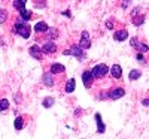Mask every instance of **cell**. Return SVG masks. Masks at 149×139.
Segmentation results:
<instances>
[{"label":"cell","instance_id":"obj_22","mask_svg":"<svg viewBox=\"0 0 149 139\" xmlns=\"http://www.w3.org/2000/svg\"><path fill=\"white\" fill-rule=\"evenodd\" d=\"M48 37L49 39H57L58 37V30L57 29H48Z\"/></svg>","mask_w":149,"mask_h":139},{"label":"cell","instance_id":"obj_2","mask_svg":"<svg viewBox=\"0 0 149 139\" xmlns=\"http://www.w3.org/2000/svg\"><path fill=\"white\" fill-rule=\"evenodd\" d=\"M91 70H93V75H94L95 79H104L107 77V73H109V67L104 65V63H102V65H95Z\"/></svg>","mask_w":149,"mask_h":139},{"label":"cell","instance_id":"obj_24","mask_svg":"<svg viewBox=\"0 0 149 139\" xmlns=\"http://www.w3.org/2000/svg\"><path fill=\"white\" fill-rule=\"evenodd\" d=\"M6 20H8V11L0 9V24H3Z\"/></svg>","mask_w":149,"mask_h":139},{"label":"cell","instance_id":"obj_15","mask_svg":"<svg viewBox=\"0 0 149 139\" xmlns=\"http://www.w3.org/2000/svg\"><path fill=\"white\" fill-rule=\"evenodd\" d=\"M48 24L45 22V21H39V22H37L36 24V26H34V30L37 32V33H45V32H48Z\"/></svg>","mask_w":149,"mask_h":139},{"label":"cell","instance_id":"obj_3","mask_svg":"<svg viewBox=\"0 0 149 139\" xmlns=\"http://www.w3.org/2000/svg\"><path fill=\"white\" fill-rule=\"evenodd\" d=\"M15 32L21 36V37H24V39H29L30 37V34H31V29H30V26H27V24H24V22H15Z\"/></svg>","mask_w":149,"mask_h":139},{"label":"cell","instance_id":"obj_7","mask_svg":"<svg viewBox=\"0 0 149 139\" xmlns=\"http://www.w3.org/2000/svg\"><path fill=\"white\" fill-rule=\"evenodd\" d=\"M29 53H30V55H31L34 60H39V61L42 60V54H43V51H42V46L33 45V46H30Z\"/></svg>","mask_w":149,"mask_h":139},{"label":"cell","instance_id":"obj_10","mask_svg":"<svg viewBox=\"0 0 149 139\" xmlns=\"http://www.w3.org/2000/svg\"><path fill=\"white\" fill-rule=\"evenodd\" d=\"M49 72L52 75H61V73L66 72V67L63 65H60V63H52L51 67H49Z\"/></svg>","mask_w":149,"mask_h":139},{"label":"cell","instance_id":"obj_11","mask_svg":"<svg viewBox=\"0 0 149 139\" xmlns=\"http://www.w3.org/2000/svg\"><path fill=\"white\" fill-rule=\"evenodd\" d=\"M42 81L46 87H52L55 84V79H54V75L51 72H45L43 73V77H42Z\"/></svg>","mask_w":149,"mask_h":139},{"label":"cell","instance_id":"obj_17","mask_svg":"<svg viewBox=\"0 0 149 139\" xmlns=\"http://www.w3.org/2000/svg\"><path fill=\"white\" fill-rule=\"evenodd\" d=\"M140 77H142V72H140L139 69H133V70L130 72V75H128L130 81H136V79H139Z\"/></svg>","mask_w":149,"mask_h":139},{"label":"cell","instance_id":"obj_31","mask_svg":"<svg viewBox=\"0 0 149 139\" xmlns=\"http://www.w3.org/2000/svg\"><path fill=\"white\" fill-rule=\"evenodd\" d=\"M63 14H64V15H67V17H70V11H64Z\"/></svg>","mask_w":149,"mask_h":139},{"label":"cell","instance_id":"obj_12","mask_svg":"<svg viewBox=\"0 0 149 139\" xmlns=\"http://www.w3.org/2000/svg\"><path fill=\"white\" fill-rule=\"evenodd\" d=\"M127 37H128V32L127 30H118V32L113 33V39L116 42H124Z\"/></svg>","mask_w":149,"mask_h":139},{"label":"cell","instance_id":"obj_28","mask_svg":"<svg viewBox=\"0 0 149 139\" xmlns=\"http://www.w3.org/2000/svg\"><path fill=\"white\" fill-rule=\"evenodd\" d=\"M139 39H137V37H133V39H131V46L133 48H136V49H137V46H139Z\"/></svg>","mask_w":149,"mask_h":139},{"label":"cell","instance_id":"obj_25","mask_svg":"<svg viewBox=\"0 0 149 139\" xmlns=\"http://www.w3.org/2000/svg\"><path fill=\"white\" fill-rule=\"evenodd\" d=\"M149 51V46L146 45V44H139V46H137V53H148Z\"/></svg>","mask_w":149,"mask_h":139},{"label":"cell","instance_id":"obj_8","mask_svg":"<svg viewBox=\"0 0 149 139\" xmlns=\"http://www.w3.org/2000/svg\"><path fill=\"white\" fill-rule=\"evenodd\" d=\"M109 75L113 79H121V77H122V67L119 65H113L109 69Z\"/></svg>","mask_w":149,"mask_h":139},{"label":"cell","instance_id":"obj_14","mask_svg":"<svg viewBox=\"0 0 149 139\" xmlns=\"http://www.w3.org/2000/svg\"><path fill=\"white\" fill-rule=\"evenodd\" d=\"M74 87H76V81H74L73 78H70V79L66 82V85H64V91H66V93H73V91H74Z\"/></svg>","mask_w":149,"mask_h":139},{"label":"cell","instance_id":"obj_27","mask_svg":"<svg viewBox=\"0 0 149 139\" xmlns=\"http://www.w3.org/2000/svg\"><path fill=\"white\" fill-rule=\"evenodd\" d=\"M113 26H115L113 20H107V21H106V29H107V30H112V29H113Z\"/></svg>","mask_w":149,"mask_h":139},{"label":"cell","instance_id":"obj_26","mask_svg":"<svg viewBox=\"0 0 149 139\" xmlns=\"http://www.w3.org/2000/svg\"><path fill=\"white\" fill-rule=\"evenodd\" d=\"M136 60H137L139 63H142V65H145V63H146V61H145V57L142 55V53H137V54H136Z\"/></svg>","mask_w":149,"mask_h":139},{"label":"cell","instance_id":"obj_1","mask_svg":"<svg viewBox=\"0 0 149 139\" xmlns=\"http://www.w3.org/2000/svg\"><path fill=\"white\" fill-rule=\"evenodd\" d=\"M63 54H64V55H73L74 58H78L79 61H84V60L86 58L85 49H82L79 45H73V46H70L69 49H64Z\"/></svg>","mask_w":149,"mask_h":139},{"label":"cell","instance_id":"obj_29","mask_svg":"<svg viewBox=\"0 0 149 139\" xmlns=\"http://www.w3.org/2000/svg\"><path fill=\"white\" fill-rule=\"evenodd\" d=\"M128 5H130V0H124V2H122V5H121V8H122V9H125Z\"/></svg>","mask_w":149,"mask_h":139},{"label":"cell","instance_id":"obj_18","mask_svg":"<svg viewBox=\"0 0 149 139\" xmlns=\"http://www.w3.org/2000/svg\"><path fill=\"white\" fill-rule=\"evenodd\" d=\"M26 3H27V0H14V8L17 11H22V9H26L24 8Z\"/></svg>","mask_w":149,"mask_h":139},{"label":"cell","instance_id":"obj_6","mask_svg":"<svg viewBox=\"0 0 149 139\" xmlns=\"http://www.w3.org/2000/svg\"><path fill=\"white\" fill-rule=\"evenodd\" d=\"M82 49H88V48H91V39H90V34H88V32H82V34H81V41H79V44H78Z\"/></svg>","mask_w":149,"mask_h":139},{"label":"cell","instance_id":"obj_16","mask_svg":"<svg viewBox=\"0 0 149 139\" xmlns=\"http://www.w3.org/2000/svg\"><path fill=\"white\" fill-rule=\"evenodd\" d=\"M54 102H55V99L52 97V96H46L45 99H43V102H42V105H43V108H51L52 105H54Z\"/></svg>","mask_w":149,"mask_h":139},{"label":"cell","instance_id":"obj_13","mask_svg":"<svg viewBox=\"0 0 149 139\" xmlns=\"http://www.w3.org/2000/svg\"><path fill=\"white\" fill-rule=\"evenodd\" d=\"M95 123H97V133H104L106 132V126L102 121V115L98 112L95 114Z\"/></svg>","mask_w":149,"mask_h":139},{"label":"cell","instance_id":"obj_4","mask_svg":"<svg viewBox=\"0 0 149 139\" xmlns=\"http://www.w3.org/2000/svg\"><path fill=\"white\" fill-rule=\"evenodd\" d=\"M122 96H125V90H124L122 87L110 88V90L106 93V99H110V100H118V99H121Z\"/></svg>","mask_w":149,"mask_h":139},{"label":"cell","instance_id":"obj_30","mask_svg":"<svg viewBox=\"0 0 149 139\" xmlns=\"http://www.w3.org/2000/svg\"><path fill=\"white\" fill-rule=\"evenodd\" d=\"M142 103H143L145 106H148V105H149V99H143V100H142Z\"/></svg>","mask_w":149,"mask_h":139},{"label":"cell","instance_id":"obj_5","mask_svg":"<svg viewBox=\"0 0 149 139\" xmlns=\"http://www.w3.org/2000/svg\"><path fill=\"white\" fill-rule=\"evenodd\" d=\"M94 75H93V70L91 69H85L82 72V82L85 85V88H91L93 84H94Z\"/></svg>","mask_w":149,"mask_h":139},{"label":"cell","instance_id":"obj_9","mask_svg":"<svg viewBox=\"0 0 149 139\" xmlns=\"http://www.w3.org/2000/svg\"><path fill=\"white\" fill-rule=\"evenodd\" d=\"M42 51L45 54H54V53H57V45L52 41H49V42H46V44L42 45Z\"/></svg>","mask_w":149,"mask_h":139},{"label":"cell","instance_id":"obj_21","mask_svg":"<svg viewBox=\"0 0 149 139\" xmlns=\"http://www.w3.org/2000/svg\"><path fill=\"white\" fill-rule=\"evenodd\" d=\"M133 22H134V26H142V24L145 22V15L133 17Z\"/></svg>","mask_w":149,"mask_h":139},{"label":"cell","instance_id":"obj_19","mask_svg":"<svg viewBox=\"0 0 149 139\" xmlns=\"http://www.w3.org/2000/svg\"><path fill=\"white\" fill-rule=\"evenodd\" d=\"M24 118L22 117H17L15 118V121H14V127L17 129V130H21L22 127H24V121H22Z\"/></svg>","mask_w":149,"mask_h":139},{"label":"cell","instance_id":"obj_20","mask_svg":"<svg viewBox=\"0 0 149 139\" xmlns=\"http://www.w3.org/2000/svg\"><path fill=\"white\" fill-rule=\"evenodd\" d=\"M19 15H21V18H22L24 21H27V20L31 18V12L27 11V9H22V11H19Z\"/></svg>","mask_w":149,"mask_h":139},{"label":"cell","instance_id":"obj_23","mask_svg":"<svg viewBox=\"0 0 149 139\" xmlns=\"http://www.w3.org/2000/svg\"><path fill=\"white\" fill-rule=\"evenodd\" d=\"M9 108V102H8V100L6 99H0V111H6Z\"/></svg>","mask_w":149,"mask_h":139}]
</instances>
